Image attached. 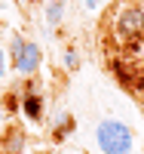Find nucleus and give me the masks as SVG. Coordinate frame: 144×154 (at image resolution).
<instances>
[{
    "label": "nucleus",
    "mask_w": 144,
    "mask_h": 154,
    "mask_svg": "<svg viewBox=\"0 0 144 154\" xmlns=\"http://www.w3.org/2000/svg\"><path fill=\"white\" fill-rule=\"evenodd\" d=\"M3 74H6V56H3V49H0V80H3Z\"/></svg>",
    "instance_id": "9d476101"
},
{
    "label": "nucleus",
    "mask_w": 144,
    "mask_h": 154,
    "mask_svg": "<svg viewBox=\"0 0 144 154\" xmlns=\"http://www.w3.org/2000/svg\"><path fill=\"white\" fill-rule=\"evenodd\" d=\"M61 62H64V68H68V71H77V68H80V56H77V49H74V46H64Z\"/></svg>",
    "instance_id": "1a4fd4ad"
},
{
    "label": "nucleus",
    "mask_w": 144,
    "mask_h": 154,
    "mask_svg": "<svg viewBox=\"0 0 144 154\" xmlns=\"http://www.w3.org/2000/svg\"><path fill=\"white\" fill-rule=\"evenodd\" d=\"M3 114L6 111H3V105H0V133H3Z\"/></svg>",
    "instance_id": "9b49d317"
},
{
    "label": "nucleus",
    "mask_w": 144,
    "mask_h": 154,
    "mask_svg": "<svg viewBox=\"0 0 144 154\" xmlns=\"http://www.w3.org/2000/svg\"><path fill=\"white\" fill-rule=\"evenodd\" d=\"M22 114L28 120H34V123H40L43 120V114H46V102H43V93L37 89V83H25V89H22Z\"/></svg>",
    "instance_id": "7ed1b4c3"
},
{
    "label": "nucleus",
    "mask_w": 144,
    "mask_h": 154,
    "mask_svg": "<svg viewBox=\"0 0 144 154\" xmlns=\"http://www.w3.org/2000/svg\"><path fill=\"white\" fill-rule=\"evenodd\" d=\"M113 22V37L120 43H144V6L138 0H123L116 9H110Z\"/></svg>",
    "instance_id": "f257e3e1"
},
{
    "label": "nucleus",
    "mask_w": 144,
    "mask_h": 154,
    "mask_svg": "<svg viewBox=\"0 0 144 154\" xmlns=\"http://www.w3.org/2000/svg\"><path fill=\"white\" fill-rule=\"evenodd\" d=\"M71 130H74V117H71L68 111H61L58 120H55V130H52V139H55V142H61V139L68 136Z\"/></svg>",
    "instance_id": "423d86ee"
},
{
    "label": "nucleus",
    "mask_w": 144,
    "mask_h": 154,
    "mask_svg": "<svg viewBox=\"0 0 144 154\" xmlns=\"http://www.w3.org/2000/svg\"><path fill=\"white\" fill-rule=\"evenodd\" d=\"M25 46H28V40H25L22 34H12V40H9V65H16V62L22 59Z\"/></svg>",
    "instance_id": "6e6552de"
},
{
    "label": "nucleus",
    "mask_w": 144,
    "mask_h": 154,
    "mask_svg": "<svg viewBox=\"0 0 144 154\" xmlns=\"http://www.w3.org/2000/svg\"><path fill=\"white\" fill-rule=\"evenodd\" d=\"M25 145H28V136L19 123H9L3 126V133H0V154H22Z\"/></svg>",
    "instance_id": "39448f33"
},
{
    "label": "nucleus",
    "mask_w": 144,
    "mask_h": 154,
    "mask_svg": "<svg viewBox=\"0 0 144 154\" xmlns=\"http://www.w3.org/2000/svg\"><path fill=\"white\" fill-rule=\"evenodd\" d=\"M95 142L101 148V154H132L135 148V133L129 130L123 120L116 117H104L95 126Z\"/></svg>",
    "instance_id": "f03ea898"
},
{
    "label": "nucleus",
    "mask_w": 144,
    "mask_h": 154,
    "mask_svg": "<svg viewBox=\"0 0 144 154\" xmlns=\"http://www.w3.org/2000/svg\"><path fill=\"white\" fill-rule=\"evenodd\" d=\"M40 65H43V49H40V43L28 40V46H25L22 59H19L12 68H16V74H22V77H34L37 71H40Z\"/></svg>",
    "instance_id": "20e7f679"
},
{
    "label": "nucleus",
    "mask_w": 144,
    "mask_h": 154,
    "mask_svg": "<svg viewBox=\"0 0 144 154\" xmlns=\"http://www.w3.org/2000/svg\"><path fill=\"white\" fill-rule=\"evenodd\" d=\"M61 19H64V0H49V6H46V25L55 28Z\"/></svg>",
    "instance_id": "0eeeda50"
}]
</instances>
